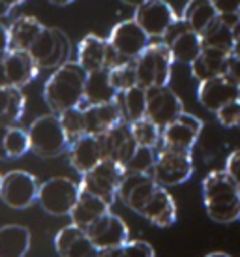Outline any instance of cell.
<instances>
[{"label":"cell","instance_id":"obj_1","mask_svg":"<svg viewBox=\"0 0 240 257\" xmlns=\"http://www.w3.org/2000/svg\"><path fill=\"white\" fill-rule=\"evenodd\" d=\"M86 77L88 72L77 60H66L64 64L55 68V72L43 85V100L51 113L60 114L71 107H81L85 101Z\"/></svg>","mask_w":240,"mask_h":257},{"label":"cell","instance_id":"obj_2","mask_svg":"<svg viewBox=\"0 0 240 257\" xmlns=\"http://www.w3.org/2000/svg\"><path fill=\"white\" fill-rule=\"evenodd\" d=\"M203 203L208 218L216 223L240 220V188L229 173L210 171L203 180Z\"/></svg>","mask_w":240,"mask_h":257},{"label":"cell","instance_id":"obj_3","mask_svg":"<svg viewBox=\"0 0 240 257\" xmlns=\"http://www.w3.org/2000/svg\"><path fill=\"white\" fill-rule=\"evenodd\" d=\"M30 150L42 158H55L70 149V139L57 113L38 116L29 126Z\"/></svg>","mask_w":240,"mask_h":257},{"label":"cell","instance_id":"obj_4","mask_svg":"<svg viewBox=\"0 0 240 257\" xmlns=\"http://www.w3.org/2000/svg\"><path fill=\"white\" fill-rule=\"evenodd\" d=\"M175 58L165 42L149 43V47L135 58L137 83L145 88L167 86L171 81V68Z\"/></svg>","mask_w":240,"mask_h":257},{"label":"cell","instance_id":"obj_5","mask_svg":"<svg viewBox=\"0 0 240 257\" xmlns=\"http://www.w3.org/2000/svg\"><path fill=\"white\" fill-rule=\"evenodd\" d=\"M81 193V186L70 177H53L40 184L38 203L51 216H70Z\"/></svg>","mask_w":240,"mask_h":257},{"label":"cell","instance_id":"obj_6","mask_svg":"<svg viewBox=\"0 0 240 257\" xmlns=\"http://www.w3.org/2000/svg\"><path fill=\"white\" fill-rule=\"evenodd\" d=\"M126 175V167L113 160H101L96 167H92L90 171L81 175V190L98 195L101 199L113 205L118 199V188L120 182Z\"/></svg>","mask_w":240,"mask_h":257},{"label":"cell","instance_id":"obj_7","mask_svg":"<svg viewBox=\"0 0 240 257\" xmlns=\"http://www.w3.org/2000/svg\"><path fill=\"white\" fill-rule=\"evenodd\" d=\"M40 184L32 173L14 169L2 175L0 179V199L10 208L23 210L32 207L38 201Z\"/></svg>","mask_w":240,"mask_h":257},{"label":"cell","instance_id":"obj_8","mask_svg":"<svg viewBox=\"0 0 240 257\" xmlns=\"http://www.w3.org/2000/svg\"><path fill=\"white\" fill-rule=\"evenodd\" d=\"M193 175V158L191 152L173 150L167 147H158V156L152 169V177L158 184L178 186L191 179Z\"/></svg>","mask_w":240,"mask_h":257},{"label":"cell","instance_id":"obj_9","mask_svg":"<svg viewBox=\"0 0 240 257\" xmlns=\"http://www.w3.org/2000/svg\"><path fill=\"white\" fill-rule=\"evenodd\" d=\"M29 53L40 70H53L66 62V57L70 55V42L58 29L43 27Z\"/></svg>","mask_w":240,"mask_h":257},{"label":"cell","instance_id":"obj_10","mask_svg":"<svg viewBox=\"0 0 240 257\" xmlns=\"http://www.w3.org/2000/svg\"><path fill=\"white\" fill-rule=\"evenodd\" d=\"M162 40L169 45L173 58L182 64H191L205 49L203 36L191 29L182 17H178L177 21L171 25V29L165 32Z\"/></svg>","mask_w":240,"mask_h":257},{"label":"cell","instance_id":"obj_11","mask_svg":"<svg viewBox=\"0 0 240 257\" xmlns=\"http://www.w3.org/2000/svg\"><path fill=\"white\" fill-rule=\"evenodd\" d=\"M40 68L29 51L10 49L2 55L0 62V86H17L23 88L32 83Z\"/></svg>","mask_w":240,"mask_h":257},{"label":"cell","instance_id":"obj_12","mask_svg":"<svg viewBox=\"0 0 240 257\" xmlns=\"http://www.w3.org/2000/svg\"><path fill=\"white\" fill-rule=\"evenodd\" d=\"M109 43L122 60H135L149 47L150 36L135 19L120 21L109 34Z\"/></svg>","mask_w":240,"mask_h":257},{"label":"cell","instance_id":"obj_13","mask_svg":"<svg viewBox=\"0 0 240 257\" xmlns=\"http://www.w3.org/2000/svg\"><path fill=\"white\" fill-rule=\"evenodd\" d=\"M182 113V100L173 88H169V85L147 88V116L162 130L173 120H177Z\"/></svg>","mask_w":240,"mask_h":257},{"label":"cell","instance_id":"obj_14","mask_svg":"<svg viewBox=\"0 0 240 257\" xmlns=\"http://www.w3.org/2000/svg\"><path fill=\"white\" fill-rule=\"evenodd\" d=\"M197 100L206 111L218 113L229 101L240 100V83L231 79L227 73L201 81L197 90Z\"/></svg>","mask_w":240,"mask_h":257},{"label":"cell","instance_id":"obj_15","mask_svg":"<svg viewBox=\"0 0 240 257\" xmlns=\"http://www.w3.org/2000/svg\"><path fill=\"white\" fill-rule=\"evenodd\" d=\"M134 19L143 27L150 38H163L178 15L167 0H149L135 8Z\"/></svg>","mask_w":240,"mask_h":257},{"label":"cell","instance_id":"obj_16","mask_svg":"<svg viewBox=\"0 0 240 257\" xmlns=\"http://www.w3.org/2000/svg\"><path fill=\"white\" fill-rule=\"evenodd\" d=\"M85 231L88 233L90 240L99 251L118 248V246H122V244H126L130 240V229H128L126 221L122 220L120 216L113 214L111 210L101 216V218H98Z\"/></svg>","mask_w":240,"mask_h":257},{"label":"cell","instance_id":"obj_17","mask_svg":"<svg viewBox=\"0 0 240 257\" xmlns=\"http://www.w3.org/2000/svg\"><path fill=\"white\" fill-rule=\"evenodd\" d=\"M203 130V122L197 116L188 113H182L177 120H173L162 130V145L173 150H182V152H191L199 136Z\"/></svg>","mask_w":240,"mask_h":257},{"label":"cell","instance_id":"obj_18","mask_svg":"<svg viewBox=\"0 0 240 257\" xmlns=\"http://www.w3.org/2000/svg\"><path fill=\"white\" fill-rule=\"evenodd\" d=\"M137 214L156 227H171L177 221V203L165 190V186L156 184L147 199L143 201Z\"/></svg>","mask_w":240,"mask_h":257},{"label":"cell","instance_id":"obj_19","mask_svg":"<svg viewBox=\"0 0 240 257\" xmlns=\"http://www.w3.org/2000/svg\"><path fill=\"white\" fill-rule=\"evenodd\" d=\"M99 145H101V152L105 160H113L118 164L126 165L128 160L134 156L135 149L139 147L137 141L134 139L130 122L122 120L111 130H107L105 134L98 136Z\"/></svg>","mask_w":240,"mask_h":257},{"label":"cell","instance_id":"obj_20","mask_svg":"<svg viewBox=\"0 0 240 257\" xmlns=\"http://www.w3.org/2000/svg\"><path fill=\"white\" fill-rule=\"evenodd\" d=\"M55 250L60 257H98L99 250L94 246L85 229L75 223L66 225L55 236Z\"/></svg>","mask_w":240,"mask_h":257},{"label":"cell","instance_id":"obj_21","mask_svg":"<svg viewBox=\"0 0 240 257\" xmlns=\"http://www.w3.org/2000/svg\"><path fill=\"white\" fill-rule=\"evenodd\" d=\"M68 156H70L71 167L77 173H81V175H85L103 160L99 139L96 136H90V134L81 136L79 139L70 143Z\"/></svg>","mask_w":240,"mask_h":257},{"label":"cell","instance_id":"obj_22","mask_svg":"<svg viewBox=\"0 0 240 257\" xmlns=\"http://www.w3.org/2000/svg\"><path fill=\"white\" fill-rule=\"evenodd\" d=\"M85 111L86 134L90 136H101L107 130L116 126L118 122L124 120V114L120 109L118 98L109 103H98V105H81Z\"/></svg>","mask_w":240,"mask_h":257},{"label":"cell","instance_id":"obj_23","mask_svg":"<svg viewBox=\"0 0 240 257\" xmlns=\"http://www.w3.org/2000/svg\"><path fill=\"white\" fill-rule=\"evenodd\" d=\"M111 57V43L98 34H86L77 47V62L86 72H96L109 68Z\"/></svg>","mask_w":240,"mask_h":257},{"label":"cell","instance_id":"obj_24","mask_svg":"<svg viewBox=\"0 0 240 257\" xmlns=\"http://www.w3.org/2000/svg\"><path fill=\"white\" fill-rule=\"evenodd\" d=\"M111 210V205L105 203V201L94 195V193L86 192V190H81L79 193V199L75 203V207L71 210V223H75L77 227L81 229H88L94 223V221L101 218L103 214H107Z\"/></svg>","mask_w":240,"mask_h":257},{"label":"cell","instance_id":"obj_25","mask_svg":"<svg viewBox=\"0 0 240 257\" xmlns=\"http://www.w3.org/2000/svg\"><path fill=\"white\" fill-rule=\"evenodd\" d=\"M118 90L114 88L111 81L109 68L88 72L85 85V101L83 105H98V103H109L118 98Z\"/></svg>","mask_w":240,"mask_h":257},{"label":"cell","instance_id":"obj_26","mask_svg":"<svg viewBox=\"0 0 240 257\" xmlns=\"http://www.w3.org/2000/svg\"><path fill=\"white\" fill-rule=\"evenodd\" d=\"M30 236L29 227L25 225H4L0 227V257H25L30 250Z\"/></svg>","mask_w":240,"mask_h":257},{"label":"cell","instance_id":"obj_27","mask_svg":"<svg viewBox=\"0 0 240 257\" xmlns=\"http://www.w3.org/2000/svg\"><path fill=\"white\" fill-rule=\"evenodd\" d=\"M229 55H231V53L214 49V47H205L203 53L190 64L191 75L201 83V81H206V79H212V77H216V75L225 73V66H227Z\"/></svg>","mask_w":240,"mask_h":257},{"label":"cell","instance_id":"obj_28","mask_svg":"<svg viewBox=\"0 0 240 257\" xmlns=\"http://www.w3.org/2000/svg\"><path fill=\"white\" fill-rule=\"evenodd\" d=\"M180 17L203 36V32L218 19L219 14L212 0H188Z\"/></svg>","mask_w":240,"mask_h":257},{"label":"cell","instance_id":"obj_29","mask_svg":"<svg viewBox=\"0 0 240 257\" xmlns=\"http://www.w3.org/2000/svg\"><path fill=\"white\" fill-rule=\"evenodd\" d=\"M45 25L36 19L34 15H23L10 25V49L29 51L38 34Z\"/></svg>","mask_w":240,"mask_h":257},{"label":"cell","instance_id":"obj_30","mask_svg":"<svg viewBox=\"0 0 240 257\" xmlns=\"http://www.w3.org/2000/svg\"><path fill=\"white\" fill-rule=\"evenodd\" d=\"M27 98L17 86H0V124L14 126L25 113Z\"/></svg>","mask_w":240,"mask_h":257},{"label":"cell","instance_id":"obj_31","mask_svg":"<svg viewBox=\"0 0 240 257\" xmlns=\"http://www.w3.org/2000/svg\"><path fill=\"white\" fill-rule=\"evenodd\" d=\"M118 103L126 122H135L147 116V88L135 85L118 94Z\"/></svg>","mask_w":240,"mask_h":257},{"label":"cell","instance_id":"obj_32","mask_svg":"<svg viewBox=\"0 0 240 257\" xmlns=\"http://www.w3.org/2000/svg\"><path fill=\"white\" fill-rule=\"evenodd\" d=\"M234 42H236V32L233 27H229L227 23L221 21V17H218L203 32V45L205 47H214V49L225 51V53H233Z\"/></svg>","mask_w":240,"mask_h":257},{"label":"cell","instance_id":"obj_33","mask_svg":"<svg viewBox=\"0 0 240 257\" xmlns=\"http://www.w3.org/2000/svg\"><path fill=\"white\" fill-rule=\"evenodd\" d=\"M134 139L137 141L139 147H150V149H158L162 145V128L152 122L149 116H143L139 120L130 124Z\"/></svg>","mask_w":240,"mask_h":257},{"label":"cell","instance_id":"obj_34","mask_svg":"<svg viewBox=\"0 0 240 257\" xmlns=\"http://www.w3.org/2000/svg\"><path fill=\"white\" fill-rule=\"evenodd\" d=\"M4 149H6V156L10 160L25 156L30 150L29 130H23L15 124L10 126L6 132V139H4Z\"/></svg>","mask_w":240,"mask_h":257},{"label":"cell","instance_id":"obj_35","mask_svg":"<svg viewBox=\"0 0 240 257\" xmlns=\"http://www.w3.org/2000/svg\"><path fill=\"white\" fill-rule=\"evenodd\" d=\"M58 116H60L62 128L66 132L68 139H70V143L86 134V122L83 107H71L68 111H62Z\"/></svg>","mask_w":240,"mask_h":257},{"label":"cell","instance_id":"obj_36","mask_svg":"<svg viewBox=\"0 0 240 257\" xmlns=\"http://www.w3.org/2000/svg\"><path fill=\"white\" fill-rule=\"evenodd\" d=\"M156 156H158V149H150V147H137L134 156L128 160L124 165L126 171L130 173H145V175H152L156 164Z\"/></svg>","mask_w":240,"mask_h":257},{"label":"cell","instance_id":"obj_37","mask_svg":"<svg viewBox=\"0 0 240 257\" xmlns=\"http://www.w3.org/2000/svg\"><path fill=\"white\" fill-rule=\"evenodd\" d=\"M111 73V81H113L114 88L118 92H124L132 86L139 85L137 83V70H135V60H126V62H120L114 68H109Z\"/></svg>","mask_w":240,"mask_h":257},{"label":"cell","instance_id":"obj_38","mask_svg":"<svg viewBox=\"0 0 240 257\" xmlns=\"http://www.w3.org/2000/svg\"><path fill=\"white\" fill-rule=\"evenodd\" d=\"M98 257H154V248L145 240H128L118 248L99 251Z\"/></svg>","mask_w":240,"mask_h":257},{"label":"cell","instance_id":"obj_39","mask_svg":"<svg viewBox=\"0 0 240 257\" xmlns=\"http://www.w3.org/2000/svg\"><path fill=\"white\" fill-rule=\"evenodd\" d=\"M216 114L218 122L223 128H238L240 126V100L229 101L227 105L219 109Z\"/></svg>","mask_w":240,"mask_h":257},{"label":"cell","instance_id":"obj_40","mask_svg":"<svg viewBox=\"0 0 240 257\" xmlns=\"http://www.w3.org/2000/svg\"><path fill=\"white\" fill-rule=\"evenodd\" d=\"M225 171L229 173V177H231V179L236 182V186L240 188V149L231 152V154L227 156Z\"/></svg>","mask_w":240,"mask_h":257},{"label":"cell","instance_id":"obj_41","mask_svg":"<svg viewBox=\"0 0 240 257\" xmlns=\"http://www.w3.org/2000/svg\"><path fill=\"white\" fill-rule=\"evenodd\" d=\"M218 14H240V0H212Z\"/></svg>","mask_w":240,"mask_h":257},{"label":"cell","instance_id":"obj_42","mask_svg":"<svg viewBox=\"0 0 240 257\" xmlns=\"http://www.w3.org/2000/svg\"><path fill=\"white\" fill-rule=\"evenodd\" d=\"M225 73L231 79H234L236 83H240V57L238 55H229L227 58V66H225Z\"/></svg>","mask_w":240,"mask_h":257},{"label":"cell","instance_id":"obj_43","mask_svg":"<svg viewBox=\"0 0 240 257\" xmlns=\"http://www.w3.org/2000/svg\"><path fill=\"white\" fill-rule=\"evenodd\" d=\"M10 51V27L0 23V55Z\"/></svg>","mask_w":240,"mask_h":257},{"label":"cell","instance_id":"obj_44","mask_svg":"<svg viewBox=\"0 0 240 257\" xmlns=\"http://www.w3.org/2000/svg\"><path fill=\"white\" fill-rule=\"evenodd\" d=\"M8 128H10V126H6V124H0V160H8L6 149H4V139H6Z\"/></svg>","mask_w":240,"mask_h":257},{"label":"cell","instance_id":"obj_45","mask_svg":"<svg viewBox=\"0 0 240 257\" xmlns=\"http://www.w3.org/2000/svg\"><path fill=\"white\" fill-rule=\"evenodd\" d=\"M10 12H12V8L8 6L4 0H0V19H2V17H6Z\"/></svg>","mask_w":240,"mask_h":257},{"label":"cell","instance_id":"obj_46","mask_svg":"<svg viewBox=\"0 0 240 257\" xmlns=\"http://www.w3.org/2000/svg\"><path fill=\"white\" fill-rule=\"evenodd\" d=\"M124 4H128V6H134V8H137V6H141V4H145V2H149V0H122Z\"/></svg>","mask_w":240,"mask_h":257},{"label":"cell","instance_id":"obj_47","mask_svg":"<svg viewBox=\"0 0 240 257\" xmlns=\"http://www.w3.org/2000/svg\"><path fill=\"white\" fill-rule=\"evenodd\" d=\"M51 4H55V6H68L71 2H75V0H49Z\"/></svg>","mask_w":240,"mask_h":257},{"label":"cell","instance_id":"obj_48","mask_svg":"<svg viewBox=\"0 0 240 257\" xmlns=\"http://www.w3.org/2000/svg\"><path fill=\"white\" fill-rule=\"evenodd\" d=\"M4 2H6L8 6L12 8V10H14L15 6H19V4H23V2H25V0H4Z\"/></svg>","mask_w":240,"mask_h":257},{"label":"cell","instance_id":"obj_49","mask_svg":"<svg viewBox=\"0 0 240 257\" xmlns=\"http://www.w3.org/2000/svg\"><path fill=\"white\" fill-rule=\"evenodd\" d=\"M233 55H238V57H240V38H236V42H234Z\"/></svg>","mask_w":240,"mask_h":257},{"label":"cell","instance_id":"obj_50","mask_svg":"<svg viewBox=\"0 0 240 257\" xmlns=\"http://www.w3.org/2000/svg\"><path fill=\"white\" fill-rule=\"evenodd\" d=\"M206 257H231L229 253H223V251H214V253H208Z\"/></svg>","mask_w":240,"mask_h":257},{"label":"cell","instance_id":"obj_51","mask_svg":"<svg viewBox=\"0 0 240 257\" xmlns=\"http://www.w3.org/2000/svg\"><path fill=\"white\" fill-rule=\"evenodd\" d=\"M0 179H2V175H0Z\"/></svg>","mask_w":240,"mask_h":257},{"label":"cell","instance_id":"obj_52","mask_svg":"<svg viewBox=\"0 0 240 257\" xmlns=\"http://www.w3.org/2000/svg\"><path fill=\"white\" fill-rule=\"evenodd\" d=\"M238 38H240V36H238Z\"/></svg>","mask_w":240,"mask_h":257}]
</instances>
